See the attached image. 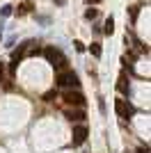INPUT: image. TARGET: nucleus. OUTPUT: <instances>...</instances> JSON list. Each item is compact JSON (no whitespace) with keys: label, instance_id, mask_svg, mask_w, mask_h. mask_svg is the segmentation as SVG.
I'll use <instances>...</instances> for the list:
<instances>
[{"label":"nucleus","instance_id":"16","mask_svg":"<svg viewBox=\"0 0 151 153\" xmlns=\"http://www.w3.org/2000/svg\"><path fill=\"white\" fill-rule=\"evenodd\" d=\"M44 101H46V103H50V101H55V89H53V91H48V94L44 96Z\"/></svg>","mask_w":151,"mask_h":153},{"label":"nucleus","instance_id":"18","mask_svg":"<svg viewBox=\"0 0 151 153\" xmlns=\"http://www.w3.org/2000/svg\"><path fill=\"white\" fill-rule=\"evenodd\" d=\"M96 2H99V0H87V5H96Z\"/></svg>","mask_w":151,"mask_h":153},{"label":"nucleus","instance_id":"17","mask_svg":"<svg viewBox=\"0 0 151 153\" xmlns=\"http://www.w3.org/2000/svg\"><path fill=\"white\" fill-rule=\"evenodd\" d=\"M2 76H5V64L0 62V80H2Z\"/></svg>","mask_w":151,"mask_h":153},{"label":"nucleus","instance_id":"5","mask_svg":"<svg viewBox=\"0 0 151 153\" xmlns=\"http://www.w3.org/2000/svg\"><path fill=\"white\" fill-rule=\"evenodd\" d=\"M87 135H89V130L85 126H76L73 128V144H76V146H80L82 142L87 140Z\"/></svg>","mask_w":151,"mask_h":153},{"label":"nucleus","instance_id":"11","mask_svg":"<svg viewBox=\"0 0 151 153\" xmlns=\"http://www.w3.org/2000/svg\"><path fill=\"white\" fill-rule=\"evenodd\" d=\"M89 51H92V55H94V57H101V44L99 41H94V44H89Z\"/></svg>","mask_w":151,"mask_h":153},{"label":"nucleus","instance_id":"1","mask_svg":"<svg viewBox=\"0 0 151 153\" xmlns=\"http://www.w3.org/2000/svg\"><path fill=\"white\" fill-rule=\"evenodd\" d=\"M44 57L48 59V64H53L57 71H62L64 66H67V57L62 55V51L60 48H55V46H48V48H44Z\"/></svg>","mask_w":151,"mask_h":153},{"label":"nucleus","instance_id":"12","mask_svg":"<svg viewBox=\"0 0 151 153\" xmlns=\"http://www.w3.org/2000/svg\"><path fill=\"white\" fill-rule=\"evenodd\" d=\"M96 14H99V9H94V7H87V9H85V19H87V21H94V19H96Z\"/></svg>","mask_w":151,"mask_h":153},{"label":"nucleus","instance_id":"7","mask_svg":"<svg viewBox=\"0 0 151 153\" xmlns=\"http://www.w3.org/2000/svg\"><path fill=\"white\" fill-rule=\"evenodd\" d=\"M64 117H67V119H69V121H80V119H85V110L82 108H78V110H67V112H64Z\"/></svg>","mask_w":151,"mask_h":153},{"label":"nucleus","instance_id":"10","mask_svg":"<svg viewBox=\"0 0 151 153\" xmlns=\"http://www.w3.org/2000/svg\"><path fill=\"white\" fill-rule=\"evenodd\" d=\"M103 32H105V34H112V32H114V19H112V16H108V19H105Z\"/></svg>","mask_w":151,"mask_h":153},{"label":"nucleus","instance_id":"13","mask_svg":"<svg viewBox=\"0 0 151 153\" xmlns=\"http://www.w3.org/2000/svg\"><path fill=\"white\" fill-rule=\"evenodd\" d=\"M128 14H131V21L135 23V21H138V14H140V7L138 5H131V7H128Z\"/></svg>","mask_w":151,"mask_h":153},{"label":"nucleus","instance_id":"3","mask_svg":"<svg viewBox=\"0 0 151 153\" xmlns=\"http://www.w3.org/2000/svg\"><path fill=\"white\" fill-rule=\"evenodd\" d=\"M114 110H117V114H119L121 119H131L133 112H135L133 105L128 101H124V98H117V101H114Z\"/></svg>","mask_w":151,"mask_h":153},{"label":"nucleus","instance_id":"19","mask_svg":"<svg viewBox=\"0 0 151 153\" xmlns=\"http://www.w3.org/2000/svg\"><path fill=\"white\" fill-rule=\"evenodd\" d=\"M53 2H55V5H64V0H53Z\"/></svg>","mask_w":151,"mask_h":153},{"label":"nucleus","instance_id":"15","mask_svg":"<svg viewBox=\"0 0 151 153\" xmlns=\"http://www.w3.org/2000/svg\"><path fill=\"white\" fill-rule=\"evenodd\" d=\"M73 46H76V51H78V53H82V51H85V44H82V41H78V39L73 41Z\"/></svg>","mask_w":151,"mask_h":153},{"label":"nucleus","instance_id":"14","mask_svg":"<svg viewBox=\"0 0 151 153\" xmlns=\"http://www.w3.org/2000/svg\"><path fill=\"white\" fill-rule=\"evenodd\" d=\"M12 9H14L12 5H5L2 9H0V14H2V16H9V14H12Z\"/></svg>","mask_w":151,"mask_h":153},{"label":"nucleus","instance_id":"2","mask_svg":"<svg viewBox=\"0 0 151 153\" xmlns=\"http://www.w3.org/2000/svg\"><path fill=\"white\" fill-rule=\"evenodd\" d=\"M55 82H57V87H78L80 85V80H78V76H76L73 71H60L57 73V78H55Z\"/></svg>","mask_w":151,"mask_h":153},{"label":"nucleus","instance_id":"8","mask_svg":"<svg viewBox=\"0 0 151 153\" xmlns=\"http://www.w3.org/2000/svg\"><path fill=\"white\" fill-rule=\"evenodd\" d=\"M32 9H34V2L25 0V2H21V5L16 7V14H19V16H25V14H30Z\"/></svg>","mask_w":151,"mask_h":153},{"label":"nucleus","instance_id":"6","mask_svg":"<svg viewBox=\"0 0 151 153\" xmlns=\"http://www.w3.org/2000/svg\"><path fill=\"white\" fill-rule=\"evenodd\" d=\"M30 44H32V41H25V44H21L19 48H16V51L12 53V62H14V64H21V59L25 57V53H28V48H30Z\"/></svg>","mask_w":151,"mask_h":153},{"label":"nucleus","instance_id":"9","mask_svg":"<svg viewBox=\"0 0 151 153\" xmlns=\"http://www.w3.org/2000/svg\"><path fill=\"white\" fill-rule=\"evenodd\" d=\"M117 89L121 91V94L128 96V78H126V73H121L119 76V82H117Z\"/></svg>","mask_w":151,"mask_h":153},{"label":"nucleus","instance_id":"4","mask_svg":"<svg viewBox=\"0 0 151 153\" xmlns=\"http://www.w3.org/2000/svg\"><path fill=\"white\" fill-rule=\"evenodd\" d=\"M64 103H69L71 108H82L85 105V96L80 91H64Z\"/></svg>","mask_w":151,"mask_h":153}]
</instances>
